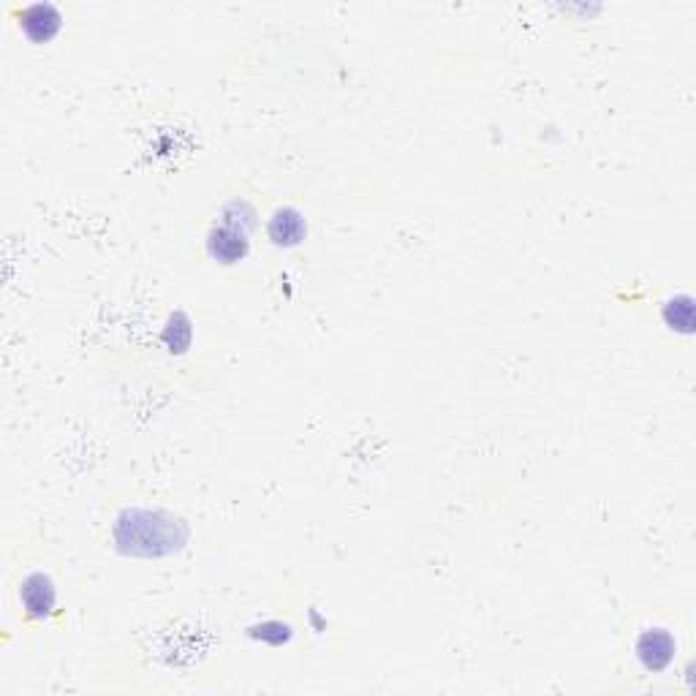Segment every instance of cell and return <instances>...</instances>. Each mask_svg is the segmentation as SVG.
I'll use <instances>...</instances> for the list:
<instances>
[{
    "instance_id": "cell-1",
    "label": "cell",
    "mask_w": 696,
    "mask_h": 696,
    "mask_svg": "<svg viewBox=\"0 0 696 696\" xmlns=\"http://www.w3.org/2000/svg\"><path fill=\"white\" fill-rule=\"evenodd\" d=\"M115 536L120 550L153 558V555H169V552L180 550L188 539V531L172 514L136 509L117 520Z\"/></svg>"
},
{
    "instance_id": "cell-2",
    "label": "cell",
    "mask_w": 696,
    "mask_h": 696,
    "mask_svg": "<svg viewBox=\"0 0 696 696\" xmlns=\"http://www.w3.org/2000/svg\"><path fill=\"white\" fill-rule=\"evenodd\" d=\"M637 653L650 672H661L669 667V661L675 656V639L669 637V631L650 629L639 637Z\"/></svg>"
},
{
    "instance_id": "cell-3",
    "label": "cell",
    "mask_w": 696,
    "mask_h": 696,
    "mask_svg": "<svg viewBox=\"0 0 696 696\" xmlns=\"http://www.w3.org/2000/svg\"><path fill=\"white\" fill-rule=\"evenodd\" d=\"M207 248H210L213 259L223 261V264H234V261H240L248 253V234L221 223L207 237Z\"/></svg>"
},
{
    "instance_id": "cell-4",
    "label": "cell",
    "mask_w": 696,
    "mask_h": 696,
    "mask_svg": "<svg viewBox=\"0 0 696 696\" xmlns=\"http://www.w3.org/2000/svg\"><path fill=\"white\" fill-rule=\"evenodd\" d=\"M60 11L49 3H33L20 14V28L33 41H49L60 30Z\"/></svg>"
},
{
    "instance_id": "cell-5",
    "label": "cell",
    "mask_w": 696,
    "mask_h": 696,
    "mask_svg": "<svg viewBox=\"0 0 696 696\" xmlns=\"http://www.w3.org/2000/svg\"><path fill=\"white\" fill-rule=\"evenodd\" d=\"M20 599L30 618H47L55 607V585L44 574H30L28 580L22 582Z\"/></svg>"
},
{
    "instance_id": "cell-6",
    "label": "cell",
    "mask_w": 696,
    "mask_h": 696,
    "mask_svg": "<svg viewBox=\"0 0 696 696\" xmlns=\"http://www.w3.org/2000/svg\"><path fill=\"white\" fill-rule=\"evenodd\" d=\"M308 234V226H305V218H302L297 210H278L272 215L270 221V240L281 248H291V245H300Z\"/></svg>"
},
{
    "instance_id": "cell-7",
    "label": "cell",
    "mask_w": 696,
    "mask_h": 696,
    "mask_svg": "<svg viewBox=\"0 0 696 696\" xmlns=\"http://www.w3.org/2000/svg\"><path fill=\"white\" fill-rule=\"evenodd\" d=\"M664 316H667V321L672 324V329H680V332H691V327H694V308H691V300H688V297L669 302Z\"/></svg>"
}]
</instances>
